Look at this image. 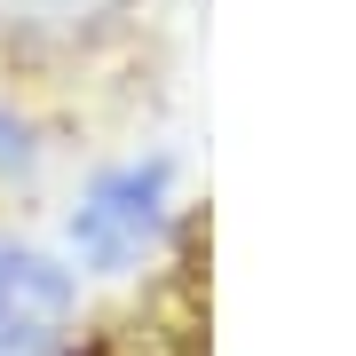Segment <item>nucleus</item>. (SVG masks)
<instances>
[{
	"label": "nucleus",
	"mask_w": 356,
	"mask_h": 356,
	"mask_svg": "<svg viewBox=\"0 0 356 356\" xmlns=\"http://www.w3.org/2000/svg\"><path fill=\"white\" fill-rule=\"evenodd\" d=\"M166 206H175V159H127V166H103V175L79 191L72 206V254L119 277L159 245Z\"/></svg>",
	"instance_id": "obj_1"
},
{
	"label": "nucleus",
	"mask_w": 356,
	"mask_h": 356,
	"mask_svg": "<svg viewBox=\"0 0 356 356\" xmlns=\"http://www.w3.org/2000/svg\"><path fill=\"white\" fill-rule=\"evenodd\" d=\"M72 309L79 285L64 261L0 238V356H56V341L72 332Z\"/></svg>",
	"instance_id": "obj_2"
},
{
	"label": "nucleus",
	"mask_w": 356,
	"mask_h": 356,
	"mask_svg": "<svg viewBox=\"0 0 356 356\" xmlns=\"http://www.w3.org/2000/svg\"><path fill=\"white\" fill-rule=\"evenodd\" d=\"M119 0H0V32H16V40H72V32H88L103 24Z\"/></svg>",
	"instance_id": "obj_3"
},
{
	"label": "nucleus",
	"mask_w": 356,
	"mask_h": 356,
	"mask_svg": "<svg viewBox=\"0 0 356 356\" xmlns=\"http://www.w3.org/2000/svg\"><path fill=\"white\" fill-rule=\"evenodd\" d=\"M0 166H8V175H32V127L8 119V111H0Z\"/></svg>",
	"instance_id": "obj_4"
}]
</instances>
